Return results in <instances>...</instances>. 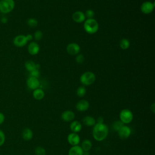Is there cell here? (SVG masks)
<instances>
[{"label":"cell","instance_id":"d590c367","mask_svg":"<svg viewBox=\"0 0 155 155\" xmlns=\"http://www.w3.org/2000/svg\"><path fill=\"white\" fill-rule=\"evenodd\" d=\"M150 110H151V111L153 113H155V104H154V103H153V104H151V105L150 106Z\"/></svg>","mask_w":155,"mask_h":155},{"label":"cell","instance_id":"277c9868","mask_svg":"<svg viewBox=\"0 0 155 155\" xmlns=\"http://www.w3.org/2000/svg\"><path fill=\"white\" fill-rule=\"evenodd\" d=\"M119 120L124 124H128L131 123L133 119V113L129 109H123L119 113Z\"/></svg>","mask_w":155,"mask_h":155},{"label":"cell","instance_id":"2e32d148","mask_svg":"<svg viewBox=\"0 0 155 155\" xmlns=\"http://www.w3.org/2000/svg\"><path fill=\"white\" fill-rule=\"evenodd\" d=\"M39 45L36 42H31L28 46V51L31 55H36L39 51Z\"/></svg>","mask_w":155,"mask_h":155},{"label":"cell","instance_id":"30bf717a","mask_svg":"<svg viewBox=\"0 0 155 155\" xmlns=\"http://www.w3.org/2000/svg\"><path fill=\"white\" fill-rule=\"evenodd\" d=\"M61 119L63 121L66 122H71L74 120L75 118V114L71 110H65L61 114Z\"/></svg>","mask_w":155,"mask_h":155},{"label":"cell","instance_id":"ba28073f","mask_svg":"<svg viewBox=\"0 0 155 155\" xmlns=\"http://www.w3.org/2000/svg\"><path fill=\"white\" fill-rule=\"evenodd\" d=\"M28 88L30 90H35L40 87V82L38 78L29 76L26 81Z\"/></svg>","mask_w":155,"mask_h":155},{"label":"cell","instance_id":"836d02e7","mask_svg":"<svg viewBox=\"0 0 155 155\" xmlns=\"http://www.w3.org/2000/svg\"><path fill=\"white\" fill-rule=\"evenodd\" d=\"M96 123L102 124V123H104V118L102 116H99V117H98L97 118V119H96Z\"/></svg>","mask_w":155,"mask_h":155},{"label":"cell","instance_id":"3957f363","mask_svg":"<svg viewBox=\"0 0 155 155\" xmlns=\"http://www.w3.org/2000/svg\"><path fill=\"white\" fill-rule=\"evenodd\" d=\"M95 80L96 76L91 71H86L80 77V82L84 86H89L93 84Z\"/></svg>","mask_w":155,"mask_h":155},{"label":"cell","instance_id":"44dd1931","mask_svg":"<svg viewBox=\"0 0 155 155\" xmlns=\"http://www.w3.org/2000/svg\"><path fill=\"white\" fill-rule=\"evenodd\" d=\"M33 96L34 99H35L36 100L39 101V100L42 99L44 97L45 93L42 89L38 88L33 90Z\"/></svg>","mask_w":155,"mask_h":155},{"label":"cell","instance_id":"f546056e","mask_svg":"<svg viewBox=\"0 0 155 155\" xmlns=\"http://www.w3.org/2000/svg\"><path fill=\"white\" fill-rule=\"evenodd\" d=\"M40 75V72L39 69H35L31 71H30V74H29V76L31 77H34V78H38Z\"/></svg>","mask_w":155,"mask_h":155},{"label":"cell","instance_id":"603a6c76","mask_svg":"<svg viewBox=\"0 0 155 155\" xmlns=\"http://www.w3.org/2000/svg\"><path fill=\"white\" fill-rule=\"evenodd\" d=\"M130 45V42L128 39H127L126 38H124L120 41L119 46L122 49L126 50L129 48Z\"/></svg>","mask_w":155,"mask_h":155},{"label":"cell","instance_id":"484cf974","mask_svg":"<svg viewBox=\"0 0 155 155\" xmlns=\"http://www.w3.org/2000/svg\"><path fill=\"white\" fill-rule=\"evenodd\" d=\"M34 153L35 155H46V150L42 147H36L35 148Z\"/></svg>","mask_w":155,"mask_h":155},{"label":"cell","instance_id":"4fadbf2b","mask_svg":"<svg viewBox=\"0 0 155 155\" xmlns=\"http://www.w3.org/2000/svg\"><path fill=\"white\" fill-rule=\"evenodd\" d=\"M90 104L88 101L85 99L80 100L76 104V109L80 112H84L88 110Z\"/></svg>","mask_w":155,"mask_h":155},{"label":"cell","instance_id":"8992f818","mask_svg":"<svg viewBox=\"0 0 155 155\" xmlns=\"http://www.w3.org/2000/svg\"><path fill=\"white\" fill-rule=\"evenodd\" d=\"M117 133L120 139H125L130 136L131 134V130L130 127L124 125L117 131Z\"/></svg>","mask_w":155,"mask_h":155},{"label":"cell","instance_id":"4dcf8cb0","mask_svg":"<svg viewBox=\"0 0 155 155\" xmlns=\"http://www.w3.org/2000/svg\"><path fill=\"white\" fill-rule=\"evenodd\" d=\"M5 141V135L4 131L0 130V147L2 146Z\"/></svg>","mask_w":155,"mask_h":155},{"label":"cell","instance_id":"8d00e7d4","mask_svg":"<svg viewBox=\"0 0 155 155\" xmlns=\"http://www.w3.org/2000/svg\"><path fill=\"white\" fill-rule=\"evenodd\" d=\"M83 155H90L89 151H84Z\"/></svg>","mask_w":155,"mask_h":155},{"label":"cell","instance_id":"1f68e13d","mask_svg":"<svg viewBox=\"0 0 155 155\" xmlns=\"http://www.w3.org/2000/svg\"><path fill=\"white\" fill-rule=\"evenodd\" d=\"M84 60H85V58L83 54H77V56H76V61L78 64L83 63Z\"/></svg>","mask_w":155,"mask_h":155},{"label":"cell","instance_id":"ac0fdd59","mask_svg":"<svg viewBox=\"0 0 155 155\" xmlns=\"http://www.w3.org/2000/svg\"><path fill=\"white\" fill-rule=\"evenodd\" d=\"M84 151L79 145L71 146L68 152V155H83Z\"/></svg>","mask_w":155,"mask_h":155},{"label":"cell","instance_id":"7402d4cb","mask_svg":"<svg viewBox=\"0 0 155 155\" xmlns=\"http://www.w3.org/2000/svg\"><path fill=\"white\" fill-rule=\"evenodd\" d=\"M81 147L84 151H89L93 147V143L90 139H86L82 142Z\"/></svg>","mask_w":155,"mask_h":155},{"label":"cell","instance_id":"5bb4252c","mask_svg":"<svg viewBox=\"0 0 155 155\" xmlns=\"http://www.w3.org/2000/svg\"><path fill=\"white\" fill-rule=\"evenodd\" d=\"M85 16L84 13L81 11H76L72 15L73 20L77 23H81L85 20Z\"/></svg>","mask_w":155,"mask_h":155},{"label":"cell","instance_id":"e575fe53","mask_svg":"<svg viewBox=\"0 0 155 155\" xmlns=\"http://www.w3.org/2000/svg\"><path fill=\"white\" fill-rule=\"evenodd\" d=\"M25 37H26V39H27V41H31V40L33 39V36L31 34H28V35H27L25 36Z\"/></svg>","mask_w":155,"mask_h":155},{"label":"cell","instance_id":"d4e9b609","mask_svg":"<svg viewBox=\"0 0 155 155\" xmlns=\"http://www.w3.org/2000/svg\"><path fill=\"white\" fill-rule=\"evenodd\" d=\"M86 92H87V90L85 87L84 86H81L78 88L76 90V94L79 97H82L85 95Z\"/></svg>","mask_w":155,"mask_h":155},{"label":"cell","instance_id":"6da1fadb","mask_svg":"<svg viewBox=\"0 0 155 155\" xmlns=\"http://www.w3.org/2000/svg\"><path fill=\"white\" fill-rule=\"evenodd\" d=\"M108 128L104 123H96L93 128L92 134L94 140L101 142L105 140L108 134Z\"/></svg>","mask_w":155,"mask_h":155},{"label":"cell","instance_id":"5b68a950","mask_svg":"<svg viewBox=\"0 0 155 155\" xmlns=\"http://www.w3.org/2000/svg\"><path fill=\"white\" fill-rule=\"evenodd\" d=\"M15 4L13 0H1L0 12L3 13L11 12L15 8Z\"/></svg>","mask_w":155,"mask_h":155},{"label":"cell","instance_id":"7c38bea8","mask_svg":"<svg viewBox=\"0 0 155 155\" xmlns=\"http://www.w3.org/2000/svg\"><path fill=\"white\" fill-rule=\"evenodd\" d=\"M81 48L76 43H70L66 48L67 53L71 55H77L80 51Z\"/></svg>","mask_w":155,"mask_h":155},{"label":"cell","instance_id":"ffe728a7","mask_svg":"<svg viewBox=\"0 0 155 155\" xmlns=\"http://www.w3.org/2000/svg\"><path fill=\"white\" fill-rule=\"evenodd\" d=\"M25 67L27 71L29 72L35 70V69H39L40 65L39 64H36L33 61L29 60L25 62Z\"/></svg>","mask_w":155,"mask_h":155},{"label":"cell","instance_id":"4316f807","mask_svg":"<svg viewBox=\"0 0 155 155\" xmlns=\"http://www.w3.org/2000/svg\"><path fill=\"white\" fill-rule=\"evenodd\" d=\"M27 25L31 28H35L36 27L38 26V21H37V19H35V18H30L27 20Z\"/></svg>","mask_w":155,"mask_h":155},{"label":"cell","instance_id":"e0dca14e","mask_svg":"<svg viewBox=\"0 0 155 155\" xmlns=\"http://www.w3.org/2000/svg\"><path fill=\"white\" fill-rule=\"evenodd\" d=\"M82 124L87 127H93L96 124V121L94 117L91 116H85L82 119Z\"/></svg>","mask_w":155,"mask_h":155},{"label":"cell","instance_id":"d6986e66","mask_svg":"<svg viewBox=\"0 0 155 155\" xmlns=\"http://www.w3.org/2000/svg\"><path fill=\"white\" fill-rule=\"evenodd\" d=\"M33 137V132L29 128H25L22 132V137L25 141L30 140Z\"/></svg>","mask_w":155,"mask_h":155},{"label":"cell","instance_id":"f1b7e54d","mask_svg":"<svg viewBox=\"0 0 155 155\" xmlns=\"http://www.w3.org/2000/svg\"><path fill=\"white\" fill-rule=\"evenodd\" d=\"M43 37V33L41 30H37L34 33V38L36 41L41 40Z\"/></svg>","mask_w":155,"mask_h":155},{"label":"cell","instance_id":"cb8c5ba5","mask_svg":"<svg viewBox=\"0 0 155 155\" xmlns=\"http://www.w3.org/2000/svg\"><path fill=\"white\" fill-rule=\"evenodd\" d=\"M124 125L120 120H115L112 124V128L114 131L117 132Z\"/></svg>","mask_w":155,"mask_h":155},{"label":"cell","instance_id":"83f0119b","mask_svg":"<svg viewBox=\"0 0 155 155\" xmlns=\"http://www.w3.org/2000/svg\"><path fill=\"white\" fill-rule=\"evenodd\" d=\"M84 15H85V18H87V19H91V18H93V17L94 16V12H93V10H92L91 9H88V10H86Z\"/></svg>","mask_w":155,"mask_h":155},{"label":"cell","instance_id":"8fae6325","mask_svg":"<svg viewBox=\"0 0 155 155\" xmlns=\"http://www.w3.org/2000/svg\"><path fill=\"white\" fill-rule=\"evenodd\" d=\"M27 40L25 35H19L16 36L13 39V44L18 47H22L27 43Z\"/></svg>","mask_w":155,"mask_h":155},{"label":"cell","instance_id":"52a82bcc","mask_svg":"<svg viewBox=\"0 0 155 155\" xmlns=\"http://www.w3.org/2000/svg\"><path fill=\"white\" fill-rule=\"evenodd\" d=\"M154 8V3L151 1H145L143 2L140 6L141 12L146 15L151 13Z\"/></svg>","mask_w":155,"mask_h":155},{"label":"cell","instance_id":"7a4b0ae2","mask_svg":"<svg viewBox=\"0 0 155 155\" xmlns=\"http://www.w3.org/2000/svg\"><path fill=\"white\" fill-rule=\"evenodd\" d=\"M85 31L88 34H94L99 29V24L97 21L93 18L85 20L84 24Z\"/></svg>","mask_w":155,"mask_h":155},{"label":"cell","instance_id":"9c48e42d","mask_svg":"<svg viewBox=\"0 0 155 155\" xmlns=\"http://www.w3.org/2000/svg\"><path fill=\"white\" fill-rule=\"evenodd\" d=\"M80 140L81 138L78 133L71 132L67 136V141L71 146L78 145L80 143Z\"/></svg>","mask_w":155,"mask_h":155},{"label":"cell","instance_id":"9a60e30c","mask_svg":"<svg viewBox=\"0 0 155 155\" xmlns=\"http://www.w3.org/2000/svg\"><path fill=\"white\" fill-rule=\"evenodd\" d=\"M82 125L78 120H73L70 124V129L73 133H78L82 130Z\"/></svg>","mask_w":155,"mask_h":155},{"label":"cell","instance_id":"d6a6232c","mask_svg":"<svg viewBox=\"0 0 155 155\" xmlns=\"http://www.w3.org/2000/svg\"><path fill=\"white\" fill-rule=\"evenodd\" d=\"M4 120H5V116L2 113L0 112V125L2 124Z\"/></svg>","mask_w":155,"mask_h":155}]
</instances>
